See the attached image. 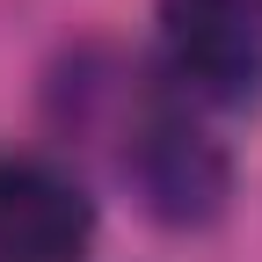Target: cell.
I'll return each instance as SVG.
<instances>
[{
	"label": "cell",
	"mask_w": 262,
	"mask_h": 262,
	"mask_svg": "<svg viewBox=\"0 0 262 262\" xmlns=\"http://www.w3.org/2000/svg\"><path fill=\"white\" fill-rule=\"evenodd\" d=\"M160 66L189 102L241 110L262 95L255 0H160Z\"/></svg>",
	"instance_id": "cell-1"
},
{
	"label": "cell",
	"mask_w": 262,
	"mask_h": 262,
	"mask_svg": "<svg viewBox=\"0 0 262 262\" xmlns=\"http://www.w3.org/2000/svg\"><path fill=\"white\" fill-rule=\"evenodd\" d=\"M124 175L139 182L146 211L168 226H204L226 211V153L189 124L182 102H146L131 117V146H124Z\"/></svg>",
	"instance_id": "cell-2"
},
{
	"label": "cell",
	"mask_w": 262,
	"mask_h": 262,
	"mask_svg": "<svg viewBox=\"0 0 262 262\" xmlns=\"http://www.w3.org/2000/svg\"><path fill=\"white\" fill-rule=\"evenodd\" d=\"M95 196L37 153H0V262H88Z\"/></svg>",
	"instance_id": "cell-3"
},
{
	"label": "cell",
	"mask_w": 262,
	"mask_h": 262,
	"mask_svg": "<svg viewBox=\"0 0 262 262\" xmlns=\"http://www.w3.org/2000/svg\"><path fill=\"white\" fill-rule=\"evenodd\" d=\"M255 15H262V0H255Z\"/></svg>",
	"instance_id": "cell-4"
}]
</instances>
